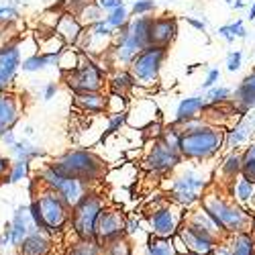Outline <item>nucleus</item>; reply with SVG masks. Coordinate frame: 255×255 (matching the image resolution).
I'll use <instances>...</instances> for the list:
<instances>
[{
  "instance_id": "nucleus-24",
  "label": "nucleus",
  "mask_w": 255,
  "mask_h": 255,
  "mask_svg": "<svg viewBox=\"0 0 255 255\" xmlns=\"http://www.w3.org/2000/svg\"><path fill=\"white\" fill-rule=\"evenodd\" d=\"M221 188L227 192V196H229V198H233L235 202H239L241 206H245V208H253L255 186H253L247 178L237 176L235 180H231L227 186H221Z\"/></svg>"
},
{
  "instance_id": "nucleus-17",
  "label": "nucleus",
  "mask_w": 255,
  "mask_h": 255,
  "mask_svg": "<svg viewBox=\"0 0 255 255\" xmlns=\"http://www.w3.org/2000/svg\"><path fill=\"white\" fill-rule=\"evenodd\" d=\"M180 29H178V18L169 16V14H161V16H151L149 23V45H159V47H167L176 41Z\"/></svg>"
},
{
  "instance_id": "nucleus-35",
  "label": "nucleus",
  "mask_w": 255,
  "mask_h": 255,
  "mask_svg": "<svg viewBox=\"0 0 255 255\" xmlns=\"http://www.w3.org/2000/svg\"><path fill=\"white\" fill-rule=\"evenodd\" d=\"M80 59H82V51L76 49L74 45H66L61 49V53L57 55L55 66L59 68L61 74H68V72H72V70H76L80 66Z\"/></svg>"
},
{
  "instance_id": "nucleus-9",
  "label": "nucleus",
  "mask_w": 255,
  "mask_h": 255,
  "mask_svg": "<svg viewBox=\"0 0 255 255\" xmlns=\"http://www.w3.org/2000/svg\"><path fill=\"white\" fill-rule=\"evenodd\" d=\"M61 78L74 94H78V92H102L106 88L109 70H106L100 61L90 57L88 53H82L80 66L68 74H61Z\"/></svg>"
},
{
  "instance_id": "nucleus-57",
  "label": "nucleus",
  "mask_w": 255,
  "mask_h": 255,
  "mask_svg": "<svg viewBox=\"0 0 255 255\" xmlns=\"http://www.w3.org/2000/svg\"><path fill=\"white\" fill-rule=\"evenodd\" d=\"M215 255H231V247H229V241H227V239H223V241L217 245Z\"/></svg>"
},
{
  "instance_id": "nucleus-7",
  "label": "nucleus",
  "mask_w": 255,
  "mask_h": 255,
  "mask_svg": "<svg viewBox=\"0 0 255 255\" xmlns=\"http://www.w3.org/2000/svg\"><path fill=\"white\" fill-rule=\"evenodd\" d=\"M104 206H106V200L98 188L88 190V192L72 206L70 229L76 239H92L94 237L96 221H98Z\"/></svg>"
},
{
  "instance_id": "nucleus-46",
  "label": "nucleus",
  "mask_w": 255,
  "mask_h": 255,
  "mask_svg": "<svg viewBox=\"0 0 255 255\" xmlns=\"http://www.w3.org/2000/svg\"><path fill=\"white\" fill-rule=\"evenodd\" d=\"M241 66H243V51L241 49L229 51V55H227V70L233 74V72H239Z\"/></svg>"
},
{
  "instance_id": "nucleus-52",
  "label": "nucleus",
  "mask_w": 255,
  "mask_h": 255,
  "mask_svg": "<svg viewBox=\"0 0 255 255\" xmlns=\"http://www.w3.org/2000/svg\"><path fill=\"white\" fill-rule=\"evenodd\" d=\"M217 35L225 41V43H235V35L231 33V27H229V25H221V27L217 29Z\"/></svg>"
},
{
  "instance_id": "nucleus-60",
  "label": "nucleus",
  "mask_w": 255,
  "mask_h": 255,
  "mask_svg": "<svg viewBox=\"0 0 255 255\" xmlns=\"http://www.w3.org/2000/svg\"><path fill=\"white\" fill-rule=\"evenodd\" d=\"M247 20H255V2L249 6V12H247Z\"/></svg>"
},
{
  "instance_id": "nucleus-11",
  "label": "nucleus",
  "mask_w": 255,
  "mask_h": 255,
  "mask_svg": "<svg viewBox=\"0 0 255 255\" xmlns=\"http://www.w3.org/2000/svg\"><path fill=\"white\" fill-rule=\"evenodd\" d=\"M167 59V47L159 45H147L143 47L133 61L129 63V72L135 78V84L139 88H153L159 82L161 68Z\"/></svg>"
},
{
  "instance_id": "nucleus-41",
  "label": "nucleus",
  "mask_w": 255,
  "mask_h": 255,
  "mask_svg": "<svg viewBox=\"0 0 255 255\" xmlns=\"http://www.w3.org/2000/svg\"><path fill=\"white\" fill-rule=\"evenodd\" d=\"M127 125V113H119V115H109L106 117V127H104V131L100 135V143H104L106 139H109L111 135H117L123 127Z\"/></svg>"
},
{
  "instance_id": "nucleus-36",
  "label": "nucleus",
  "mask_w": 255,
  "mask_h": 255,
  "mask_svg": "<svg viewBox=\"0 0 255 255\" xmlns=\"http://www.w3.org/2000/svg\"><path fill=\"white\" fill-rule=\"evenodd\" d=\"M31 174H33V169H31V163L29 161L14 159V161H10L8 172L4 174L2 182L4 184H18V182H23V180H29Z\"/></svg>"
},
{
  "instance_id": "nucleus-40",
  "label": "nucleus",
  "mask_w": 255,
  "mask_h": 255,
  "mask_svg": "<svg viewBox=\"0 0 255 255\" xmlns=\"http://www.w3.org/2000/svg\"><path fill=\"white\" fill-rule=\"evenodd\" d=\"M231 96H233V90L227 88V86H212L208 90H204V98L210 106H221V104H227L231 102Z\"/></svg>"
},
{
  "instance_id": "nucleus-29",
  "label": "nucleus",
  "mask_w": 255,
  "mask_h": 255,
  "mask_svg": "<svg viewBox=\"0 0 255 255\" xmlns=\"http://www.w3.org/2000/svg\"><path fill=\"white\" fill-rule=\"evenodd\" d=\"M8 151H10V155H12L14 159H23V161H29V163H33V161H37V159H41V157H45V149H43V147L31 143L29 139L16 141Z\"/></svg>"
},
{
  "instance_id": "nucleus-37",
  "label": "nucleus",
  "mask_w": 255,
  "mask_h": 255,
  "mask_svg": "<svg viewBox=\"0 0 255 255\" xmlns=\"http://www.w3.org/2000/svg\"><path fill=\"white\" fill-rule=\"evenodd\" d=\"M137 245L129 237H119L115 241H109L102 245V255H135Z\"/></svg>"
},
{
  "instance_id": "nucleus-51",
  "label": "nucleus",
  "mask_w": 255,
  "mask_h": 255,
  "mask_svg": "<svg viewBox=\"0 0 255 255\" xmlns=\"http://www.w3.org/2000/svg\"><path fill=\"white\" fill-rule=\"evenodd\" d=\"M57 82H45V86H43V90H41V96H43V100H51V98H55V94H57Z\"/></svg>"
},
{
  "instance_id": "nucleus-28",
  "label": "nucleus",
  "mask_w": 255,
  "mask_h": 255,
  "mask_svg": "<svg viewBox=\"0 0 255 255\" xmlns=\"http://www.w3.org/2000/svg\"><path fill=\"white\" fill-rule=\"evenodd\" d=\"M135 78L129 72V68H113L109 78H106V88L113 94H123V96H131L135 90Z\"/></svg>"
},
{
  "instance_id": "nucleus-56",
  "label": "nucleus",
  "mask_w": 255,
  "mask_h": 255,
  "mask_svg": "<svg viewBox=\"0 0 255 255\" xmlns=\"http://www.w3.org/2000/svg\"><path fill=\"white\" fill-rule=\"evenodd\" d=\"M0 141H2V143L8 147V149H10V147H12V145L18 141V139H16V135H14V129H12V131H6L2 137H0Z\"/></svg>"
},
{
  "instance_id": "nucleus-47",
  "label": "nucleus",
  "mask_w": 255,
  "mask_h": 255,
  "mask_svg": "<svg viewBox=\"0 0 255 255\" xmlns=\"http://www.w3.org/2000/svg\"><path fill=\"white\" fill-rule=\"evenodd\" d=\"M219 80H221V72L217 70V68H210L208 72H206V78H204V82H202V90H208V88H212V86H217L219 84Z\"/></svg>"
},
{
  "instance_id": "nucleus-8",
  "label": "nucleus",
  "mask_w": 255,
  "mask_h": 255,
  "mask_svg": "<svg viewBox=\"0 0 255 255\" xmlns=\"http://www.w3.org/2000/svg\"><path fill=\"white\" fill-rule=\"evenodd\" d=\"M33 176H35V180L41 188H47V190H51V192H55L57 196H61V200L66 202L70 208L86 194L88 190H92L88 184H84V182H80L72 176H66L63 172H59L51 161L43 163Z\"/></svg>"
},
{
  "instance_id": "nucleus-45",
  "label": "nucleus",
  "mask_w": 255,
  "mask_h": 255,
  "mask_svg": "<svg viewBox=\"0 0 255 255\" xmlns=\"http://www.w3.org/2000/svg\"><path fill=\"white\" fill-rule=\"evenodd\" d=\"M163 129H165V125H163L159 119H155L153 123H149V125H147L145 129H143V137H145L147 141H155V139L161 137Z\"/></svg>"
},
{
  "instance_id": "nucleus-20",
  "label": "nucleus",
  "mask_w": 255,
  "mask_h": 255,
  "mask_svg": "<svg viewBox=\"0 0 255 255\" xmlns=\"http://www.w3.org/2000/svg\"><path fill=\"white\" fill-rule=\"evenodd\" d=\"M231 106L235 115H245L249 111H255V70H251L235 88L231 96Z\"/></svg>"
},
{
  "instance_id": "nucleus-13",
  "label": "nucleus",
  "mask_w": 255,
  "mask_h": 255,
  "mask_svg": "<svg viewBox=\"0 0 255 255\" xmlns=\"http://www.w3.org/2000/svg\"><path fill=\"white\" fill-rule=\"evenodd\" d=\"M125 223H127V215L123 212V208L106 204L100 212L98 221H96L94 239L100 245H104V243L115 241L119 237H125Z\"/></svg>"
},
{
  "instance_id": "nucleus-14",
  "label": "nucleus",
  "mask_w": 255,
  "mask_h": 255,
  "mask_svg": "<svg viewBox=\"0 0 255 255\" xmlns=\"http://www.w3.org/2000/svg\"><path fill=\"white\" fill-rule=\"evenodd\" d=\"M20 61H23V49L18 39L0 45V92H8L14 86L20 72Z\"/></svg>"
},
{
  "instance_id": "nucleus-43",
  "label": "nucleus",
  "mask_w": 255,
  "mask_h": 255,
  "mask_svg": "<svg viewBox=\"0 0 255 255\" xmlns=\"http://www.w3.org/2000/svg\"><path fill=\"white\" fill-rule=\"evenodd\" d=\"M20 18V10L14 4H0V25H14Z\"/></svg>"
},
{
  "instance_id": "nucleus-33",
  "label": "nucleus",
  "mask_w": 255,
  "mask_h": 255,
  "mask_svg": "<svg viewBox=\"0 0 255 255\" xmlns=\"http://www.w3.org/2000/svg\"><path fill=\"white\" fill-rule=\"evenodd\" d=\"M55 61H57V55H45V53L35 51L33 55H29V57H25L23 61H20V70H23V72H29V74L43 72L45 68L55 66Z\"/></svg>"
},
{
  "instance_id": "nucleus-2",
  "label": "nucleus",
  "mask_w": 255,
  "mask_h": 255,
  "mask_svg": "<svg viewBox=\"0 0 255 255\" xmlns=\"http://www.w3.org/2000/svg\"><path fill=\"white\" fill-rule=\"evenodd\" d=\"M149 23L151 16H131V20L113 37V45L104 57L113 68H129L133 57L149 45Z\"/></svg>"
},
{
  "instance_id": "nucleus-30",
  "label": "nucleus",
  "mask_w": 255,
  "mask_h": 255,
  "mask_svg": "<svg viewBox=\"0 0 255 255\" xmlns=\"http://www.w3.org/2000/svg\"><path fill=\"white\" fill-rule=\"evenodd\" d=\"M141 255H178V251L174 247V239L172 237H155V235H149V237L143 241Z\"/></svg>"
},
{
  "instance_id": "nucleus-12",
  "label": "nucleus",
  "mask_w": 255,
  "mask_h": 255,
  "mask_svg": "<svg viewBox=\"0 0 255 255\" xmlns=\"http://www.w3.org/2000/svg\"><path fill=\"white\" fill-rule=\"evenodd\" d=\"M147 143L149 145L145 149V157L141 159V167L145 172L155 176H167V174H174L184 163V157L176 145H169L163 139L147 141Z\"/></svg>"
},
{
  "instance_id": "nucleus-25",
  "label": "nucleus",
  "mask_w": 255,
  "mask_h": 255,
  "mask_svg": "<svg viewBox=\"0 0 255 255\" xmlns=\"http://www.w3.org/2000/svg\"><path fill=\"white\" fill-rule=\"evenodd\" d=\"M206 98L204 96H188V98H182L176 106V117H174V125L180 127L182 123L194 119V117H202L204 111H206Z\"/></svg>"
},
{
  "instance_id": "nucleus-18",
  "label": "nucleus",
  "mask_w": 255,
  "mask_h": 255,
  "mask_svg": "<svg viewBox=\"0 0 255 255\" xmlns=\"http://www.w3.org/2000/svg\"><path fill=\"white\" fill-rule=\"evenodd\" d=\"M23 117V100L14 92H0V137L12 131Z\"/></svg>"
},
{
  "instance_id": "nucleus-62",
  "label": "nucleus",
  "mask_w": 255,
  "mask_h": 255,
  "mask_svg": "<svg viewBox=\"0 0 255 255\" xmlns=\"http://www.w3.org/2000/svg\"><path fill=\"white\" fill-rule=\"evenodd\" d=\"M25 133H27V135H33V133H35V129H33V127H27Z\"/></svg>"
},
{
  "instance_id": "nucleus-16",
  "label": "nucleus",
  "mask_w": 255,
  "mask_h": 255,
  "mask_svg": "<svg viewBox=\"0 0 255 255\" xmlns=\"http://www.w3.org/2000/svg\"><path fill=\"white\" fill-rule=\"evenodd\" d=\"M255 135V111L241 115L231 127H225V149L235 151L245 147Z\"/></svg>"
},
{
  "instance_id": "nucleus-53",
  "label": "nucleus",
  "mask_w": 255,
  "mask_h": 255,
  "mask_svg": "<svg viewBox=\"0 0 255 255\" xmlns=\"http://www.w3.org/2000/svg\"><path fill=\"white\" fill-rule=\"evenodd\" d=\"M184 20L190 27H194L196 31H202V33L206 31V23H204V20H200V18H196V16H184Z\"/></svg>"
},
{
  "instance_id": "nucleus-49",
  "label": "nucleus",
  "mask_w": 255,
  "mask_h": 255,
  "mask_svg": "<svg viewBox=\"0 0 255 255\" xmlns=\"http://www.w3.org/2000/svg\"><path fill=\"white\" fill-rule=\"evenodd\" d=\"M229 27H231V33L235 35V39H247V29L241 18H237L235 23H229Z\"/></svg>"
},
{
  "instance_id": "nucleus-27",
  "label": "nucleus",
  "mask_w": 255,
  "mask_h": 255,
  "mask_svg": "<svg viewBox=\"0 0 255 255\" xmlns=\"http://www.w3.org/2000/svg\"><path fill=\"white\" fill-rule=\"evenodd\" d=\"M241 167H243V155H241V151H239V149L229 151V153L221 159V163H219V167H217L219 180H215V184L227 186L231 180H235L237 176H241Z\"/></svg>"
},
{
  "instance_id": "nucleus-61",
  "label": "nucleus",
  "mask_w": 255,
  "mask_h": 255,
  "mask_svg": "<svg viewBox=\"0 0 255 255\" xmlns=\"http://www.w3.org/2000/svg\"><path fill=\"white\" fill-rule=\"evenodd\" d=\"M2 4H14V6H16L18 0H2Z\"/></svg>"
},
{
  "instance_id": "nucleus-10",
  "label": "nucleus",
  "mask_w": 255,
  "mask_h": 255,
  "mask_svg": "<svg viewBox=\"0 0 255 255\" xmlns=\"http://www.w3.org/2000/svg\"><path fill=\"white\" fill-rule=\"evenodd\" d=\"M184 217L186 210L174 202H169L167 196H163L157 202H151L149 210H147L145 215L147 233L155 237H174L184 223Z\"/></svg>"
},
{
  "instance_id": "nucleus-39",
  "label": "nucleus",
  "mask_w": 255,
  "mask_h": 255,
  "mask_svg": "<svg viewBox=\"0 0 255 255\" xmlns=\"http://www.w3.org/2000/svg\"><path fill=\"white\" fill-rule=\"evenodd\" d=\"M129 20H131V10L127 8L125 4L104 14V23L109 25L113 31H119V29H123L127 23H129Z\"/></svg>"
},
{
  "instance_id": "nucleus-3",
  "label": "nucleus",
  "mask_w": 255,
  "mask_h": 255,
  "mask_svg": "<svg viewBox=\"0 0 255 255\" xmlns=\"http://www.w3.org/2000/svg\"><path fill=\"white\" fill-rule=\"evenodd\" d=\"M29 212L35 227L53 237L63 235L70 229L72 208L61 200V196H57L47 188H37V192L31 196L29 202Z\"/></svg>"
},
{
  "instance_id": "nucleus-59",
  "label": "nucleus",
  "mask_w": 255,
  "mask_h": 255,
  "mask_svg": "<svg viewBox=\"0 0 255 255\" xmlns=\"http://www.w3.org/2000/svg\"><path fill=\"white\" fill-rule=\"evenodd\" d=\"M233 10H241V8H245L247 6V2H245V0H233V2L229 4Z\"/></svg>"
},
{
  "instance_id": "nucleus-55",
  "label": "nucleus",
  "mask_w": 255,
  "mask_h": 255,
  "mask_svg": "<svg viewBox=\"0 0 255 255\" xmlns=\"http://www.w3.org/2000/svg\"><path fill=\"white\" fill-rule=\"evenodd\" d=\"M241 155H243V159H255V141H249V143L243 147Z\"/></svg>"
},
{
  "instance_id": "nucleus-21",
  "label": "nucleus",
  "mask_w": 255,
  "mask_h": 255,
  "mask_svg": "<svg viewBox=\"0 0 255 255\" xmlns=\"http://www.w3.org/2000/svg\"><path fill=\"white\" fill-rule=\"evenodd\" d=\"M53 235L35 229L31 235L16 247V255H51L53 253Z\"/></svg>"
},
{
  "instance_id": "nucleus-5",
  "label": "nucleus",
  "mask_w": 255,
  "mask_h": 255,
  "mask_svg": "<svg viewBox=\"0 0 255 255\" xmlns=\"http://www.w3.org/2000/svg\"><path fill=\"white\" fill-rule=\"evenodd\" d=\"M176 172L178 174L169 178V184H167V192H165L167 200L178 204L184 210L198 206L206 188L212 184V178L194 165H188V167L180 165Z\"/></svg>"
},
{
  "instance_id": "nucleus-34",
  "label": "nucleus",
  "mask_w": 255,
  "mask_h": 255,
  "mask_svg": "<svg viewBox=\"0 0 255 255\" xmlns=\"http://www.w3.org/2000/svg\"><path fill=\"white\" fill-rule=\"evenodd\" d=\"M72 14H76L78 16V20L82 23V27H92L94 23H98V20H102L104 18V12H102V8L94 2V0H86L76 12H72Z\"/></svg>"
},
{
  "instance_id": "nucleus-31",
  "label": "nucleus",
  "mask_w": 255,
  "mask_h": 255,
  "mask_svg": "<svg viewBox=\"0 0 255 255\" xmlns=\"http://www.w3.org/2000/svg\"><path fill=\"white\" fill-rule=\"evenodd\" d=\"M231 255H255V231L237 233V235L227 237Z\"/></svg>"
},
{
  "instance_id": "nucleus-26",
  "label": "nucleus",
  "mask_w": 255,
  "mask_h": 255,
  "mask_svg": "<svg viewBox=\"0 0 255 255\" xmlns=\"http://www.w3.org/2000/svg\"><path fill=\"white\" fill-rule=\"evenodd\" d=\"M53 31L63 39V43H66V45H76L80 35H82V31H84V27H82V23L78 20L76 14L63 10L59 14V18H57V25H55Z\"/></svg>"
},
{
  "instance_id": "nucleus-23",
  "label": "nucleus",
  "mask_w": 255,
  "mask_h": 255,
  "mask_svg": "<svg viewBox=\"0 0 255 255\" xmlns=\"http://www.w3.org/2000/svg\"><path fill=\"white\" fill-rule=\"evenodd\" d=\"M74 109L84 115H106V94L104 92H78L74 94Z\"/></svg>"
},
{
  "instance_id": "nucleus-44",
  "label": "nucleus",
  "mask_w": 255,
  "mask_h": 255,
  "mask_svg": "<svg viewBox=\"0 0 255 255\" xmlns=\"http://www.w3.org/2000/svg\"><path fill=\"white\" fill-rule=\"evenodd\" d=\"M155 8H157L155 0H135L133 6H131V14H135V16H149Z\"/></svg>"
},
{
  "instance_id": "nucleus-1",
  "label": "nucleus",
  "mask_w": 255,
  "mask_h": 255,
  "mask_svg": "<svg viewBox=\"0 0 255 255\" xmlns=\"http://www.w3.org/2000/svg\"><path fill=\"white\" fill-rule=\"evenodd\" d=\"M200 208H204L208 212V217L217 223V227L221 229V233L225 237L237 235V233H245V231H255V217L253 212L245 206H241L239 202H235L233 198L227 196V192L212 182L206 192L200 198Z\"/></svg>"
},
{
  "instance_id": "nucleus-4",
  "label": "nucleus",
  "mask_w": 255,
  "mask_h": 255,
  "mask_svg": "<svg viewBox=\"0 0 255 255\" xmlns=\"http://www.w3.org/2000/svg\"><path fill=\"white\" fill-rule=\"evenodd\" d=\"M51 163L59 172L88 184L90 188H96L106 174L104 159L96 151L86 149V147H74V149L63 151L61 155L51 159Z\"/></svg>"
},
{
  "instance_id": "nucleus-48",
  "label": "nucleus",
  "mask_w": 255,
  "mask_h": 255,
  "mask_svg": "<svg viewBox=\"0 0 255 255\" xmlns=\"http://www.w3.org/2000/svg\"><path fill=\"white\" fill-rule=\"evenodd\" d=\"M241 176H243V178H247V180L255 186V159H243Z\"/></svg>"
},
{
  "instance_id": "nucleus-54",
  "label": "nucleus",
  "mask_w": 255,
  "mask_h": 255,
  "mask_svg": "<svg viewBox=\"0 0 255 255\" xmlns=\"http://www.w3.org/2000/svg\"><path fill=\"white\" fill-rule=\"evenodd\" d=\"M10 247V233H8V229L4 227V231L0 233V251H6Z\"/></svg>"
},
{
  "instance_id": "nucleus-32",
  "label": "nucleus",
  "mask_w": 255,
  "mask_h": 255,
  "mask_svg": "<svg viewBox=\"0 0 255 255\" xmlns=\"http://www.w3.org/2000/svg\"><path fill=\"white\" fill-rule=\"evenodd\" d=\"M37 47L39 53H45V55H59L61 49L66 47L63 39L55 33V31H45L43 35L37 33Z\"/></svg>"
},
{
  "instance_id": "nucleus-6",
  "label": "nucleus",
  "mask_w": 255,
  "mask_h": 255,
  "mask_svg": "<svg viewBox=\"0 0 255 255\" xmlns=\"http://www.w3.org/2000/svg\"><path fill=\"white\" fill-rule=\"evenodd\" d=\"M178 149L184 161L206 163L210 159H215L225 149V127L208 123L198 131L180 133Z\"/></svg>"
},
{
  "instance_id": "nucleus-38",
  "label": "nucleus",
  "mask_w": 255,
  "mask_h": 255,
  "mask_svg": "<svg viewBox=\"0 0 255 255\" xmlns=\"http://www.w3.org/2000/svg\"><path fill=\"white\" fill-rule=\"evenodd\" d=\"M66 255H102V245L92 237V239H76Z\"/></svg>"
},
{
  "instance_id": "nucleus-19",
  "label": "nucleus",
  "mask_w": 255,
  "mask_h": 255,
  "mask_svg": "<svg viewBox=\"0 0 255 255\" xmlns=\"http://www.w3.org/2000/svg\"><path fill=\"white\" fill-rule=\"evenodd\" d=\"M8 233H10V247H18L20 243H23L31 233L37 229L33 219H31V212H29V204L27 206H16L14 212H12V221L6 225Z\"/></svg>"
},
{
  "instance_id": "nucleus-42",
  "label": "nucleus",
  "mask_w": 255,
  "mask_h": 255,
  "mask_svg": "<svg viewBox=\"0 0 255 255\" xmlns=\"http://www.w3.org/2000/svg\"><path fill=\"white\" fill-rule=\"evenodd\" d=\"M143 233H145V229H143L141 219H139L137 215L127 217V223H125V235H127V237H129V239L135 243V237L143 235Z\"/></svg>"
},
{
  "instance_id": "nucleus-15",
  "label": "nucleus",
  "mask_w": 255,
  "mask_h": 255,
  "mask_svg": "<svg viewBox=\"0 0 255 255\" xmlns=\"http://www.w3.org/2000/svg\"><path fill=\"white\" fill-rule=\"evenodd\" d=\"M176 237L184 243L186 255H215L217 245L223 241V239H217L212 235H206V233H200L192 227H188L186 223H182Z\"/></svg>"
},
{
  "instance_id": "nucleus-22",
  "label": "nucleus",
  "mask_w": 255,
  "mask_h": 255,
  "mask_svg": "<svg viewBox=\"0 0 255 255\" xmlns=\"http://www.w3.org/2000/svg\"><path fill=\"white\" fill-rule=\"evenodd\" d=\"M184 223H186L188 227L200 231V233H206V235H212V237H217V239H227L223 233H221V229L217 227V223L212 221V219L208 217V212H206L204 208H200V206H194V208L186 210Z\"/></svg>"
},
{
  "instance_id": "nucleus-50",
  "label": "nucleus",
  "mask_w": 255,
  "mask_h": 255,
  "mask_svg": "<svg viewBox=\"0 0 255 255\" xmlns=\"http://www.w3.org/2000/svg\"><path fill=\"white\" fill-rule=\"evenodd\" d=\"M94 2L102 8V12L106 14V12H111V10H115V8H119V6H123L125 2L123 0H94Z\"/></svg>"
},
{
  "instance_id": "nucleus-58",
  "label": "nucleus",
  "mask_w": 255,
  "mask_h": 255,
  "mask_svg": "<svg viewBox=\"0 0 255 255\" xmlns=\"http://www.w3.org/2000/svg\"><path fill=\"white\" fill-rule=\"evenodd\" d=\"M8 165H10V161L2 153H0V178H4V174L8 172Z\"/></svg>"
}]
</instances>
